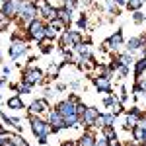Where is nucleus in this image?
Listing matches in <instances>:
<instances>
[{"label": "nucleus", "mask_w": 146, "mask_h": 146, "mask_svg": "<svg viewBox=\"0 0 146 146\" xmlns=\"http://www.w3.org/2000/svg\"><path fill=\"white\" fill-rule=\"evenodd\" d=\"M29 123H31V133L35 136H43V135H51L53 133V127L43 121V119H39V117H35V115H29Z\"/></svg>", "instance_id": "obj_1"}, {"label": "nucleus", "mask_w": 146, "mask_h": 146, "mask_svg": "<svg viewBox=\"0 0 146 146\" xmlns=\"http://www.w3.org/2000/svg\"><path fill=\"white\" fill-rule=\"evenodd\" d=\"M27 37L33 39V41H43L45 39V23L41 20H33V22L27 25Z\"/></svg>", "instance_id": "obj_2"}, {"label": "nucleus", "mask_w": 146, "mask_h": 146, "mask_svg": "<svg viewBox=\"0 0 146 146\" xmlns=\"http://www.w3.org/2000/svg\"><path fill=\"white\" fill-rule=\"evenodd\" d=\"M43 72L39 70V68H35L33 64H29L27 68H23V72H22V80L23 82H29L31 86H35V84H41L43 82Z\"/></svg>", "instance_id": "obj_3"}, {"label": "nucleus", "mask_w": 146, "mask_h": 146, "mask_svg": "<svg viewBox=\"0 0 146 146\" xmlns=\"http://www.w3.org/2000/svg\"><path fill=\"white\" fill-rule=\"evenodd\" d=\"M82 43V35H80V31H64L62 33V37H60V45H62V49L64 47H76Z\"/></svg>", "instance_id": "obj_4"}, {"label": "nucleus", "mask_w": 146, "mask_h": 146, "mask_svg": "<svg viewBox=\"0 0 146 146\" xmlns=\"http://www.w3.org/2000/svg\"><path fill=\"white\" fill-rule=\"evenodd\" d=\"M49 125L53 127V135H56V133L62 131V129H66V127H64V117L56 111V109L49 111Z\"/></svg>", "instance_id": "obj_5"}, {"label": "nucleus", "mask_w": 146, "mask_h": 146, "mask_svg": "<svg viewBox=\"0 0 146 146\" xmlns=\"http://www.w3.org/2000/svg\"><path fill=\"white\" fill-rule=\"evenodd\" d=\"M0 16H4V18H18V6H16V0H4L2 2V6H0Z\"/></svg>", "instance_id": "obj_6"}, {"label": "nucleus", "mask_w": 146, "mask_h": 146, "mask_svg": "<svg viewBox=\"0 0 146 146\" xmlns=\"http://www.w3.org/2000/svg\"><path fill=\"white\" fill-rule=\"evenodd\" d=\"M98 115H100V109H98V107H88L86 113H84V117L80 119V123L84 125V127H88V129H92V127L96 125Z\"/></svg>", "instance_id": "obj_7"}, {"label": "nucleus", "mask_w": 146, "mask_h": 146, "mask_svg": "<svg viewBox=\"0 0 146 146\" xmlns=\"http://www.w3.org/2000/svg\"><path fill=\"white\" fill-rule=\"evenodd\" d=\"M29 51V47L25 45L23 41H14L12 43V47H10V56L14 58V60H20L25 53Z\"/></svg>", "instance_id": "obj_8"}, {"label": "nucleus", "mask_w": 146, "mask_h": 146, "mask_svg": "<svg viewBox=\"0 0 146 146\" xmlns=\"http://www.w3.org/2000/svg\"><path fill=\"white\" fill-rule=\"evenodd\" d=\"M55 109L66 119V117H70V115H76V103H72L70 100H64V101H60Z\"/></svg>", "instance_id": "obj_9"}, {"label": "nucleus", "mask_w": 146, "mask_h": 146, "mask_svg": "<svg viewBox=\"0 0 146 146\" xmlns=\"http://www.w3.org/2000/svg\"><path fill=\"white\" fill-rule=\"evenodd\" d=\"M27 111H29V115H41V113H47L49 111V103H47V100H35V101L29 103Z\"/></svg>", "instance_id": "obj_10"}, {"label": "nucleus", "mask_w": 146, "mask_h": 146, "mask_svg": "<svg viewBox=\"0 0 146 146\" xmlns=\"http://www.w3.org/2000/svg\"><path fill=\"white\" fill-rule=\"evenodd\" d=\"M94 86L98 88V92H103V94H113V90H111V80L105 78V76H98V78H94Z\"/></svg>", "instance_id": "obj_11"}, {"label": "nucleus", "mask_w": 146, "mask_h": 146, "mask_svg": "<svg viewBox=\"0 0 146 146\" xmlns=\"http://www.w3.org/2000/svg\"><path fill=\"white\" fill-rule=\"evenodd\" d=\"M107 43H109V49H119V47H123V29H117V31L107 39Z\"/></svg>", "instance_id": "obj_12"}, {"label": "nucleus", "mask_w": 146, "mask_h": 146, "mask_svg": "<svg viewBox=\"0 0 146 146\" xmlns=\"http://www.w3.org/2000/svg\"><path fill=\"white\" fill-rule=\"evenodd\" d=\"M142 47H144V37H131L127 41V51L129 53H135V51L142 49Z\"/></svg>", "instance_id": "obj_13"}, {"label": "nucleus", "mask_w": 146, "mask_h": 146, "mask_svg": "<svg viewBox=\"0 0 146 146\" xmlns=\"http://www.w3.org/2000/svg\"><path fill=\"white\" fill-rule=\"evenodd\" d=\"M58 20L62 22L64 27H70V22H72V10H68V8H60V10H58Z\"/></svg>", "instance_id": "obj_14"}, {"label": "nucleus", "mask_w": 146, "mask_h": 146, "mask_svg": "<svg viewBox=\"0 0 146 146\" xmlns=\"http://www.w3.org/2000/svg\"><path fill=\"white\" fill-rule=\"evenodd\" d=\"M6 105H8L10 109H23L22 96H20V94H16V96H12V98H8V101H6Z\"/></svg>", "instance_id": "obj_15"}, {"label": "nucleus", "mask_w": 146, "mask_h": 146, "mask_svg": "<svg viewBox=\"0 0 146 146\" xmlns=\"http://www.w3.org/2000/svg\"><path fill=\"white\" fill-rule=\"evenodd\" d=\"M78 146H96V136L92 135V131L84 133L78 140Z\"/></svg>", "instance_id": "obj_16"}, {"label": "nucleus", "mask_w": 146, "mask_h": 146, "mask_svg": "<svg viewBox=\"0 0 146 146\" xmlns=\"http://www.w3.org/2000/svg\"><path fill=\"white\" fill-rule=\"evenodd\" d=\"M144 72H146V58L142 56L140 60H136V64H135V78H136V80H140Z\"/></svg>", "instance_id": "obj_17"}, {"label": "nucleus", "mask_w": 146, "mask_h": 146, "mask_svg": "<svg viewBox=\"0 0 146 146\" xmlns=\"http://www.w3.org/2000/svg\"><path fill=\"white\" fill-rule=\"evenodd\" d=\"M31 90H33V86H31V84H29V82H20V84H18V94H20V96H22V94H31Z\"/></svg>", "instance_id": "obj_18"}, {"label": "nucleus", "mask_w": 146, "mask_h": 146, "mask_svg": "<svg viewBox=\"0 0 146 146\" xmlns=\"http://www.w3.org/2000/svg\"><path fill=\"white\" fill-rule=\"evenodd\" d=\"M142 4H144V0H127V8L131 12H136L142 8Z\"/></svg>", "instance_id": "obj_19"}, {"label": "nucleus", "mask_w": 146, "mask_h": 146, "mask_svg": "<svg viewBox=\"0 0 146 146\" xmlns=\"http://www.w3.org/2000/svg\"><path fill=\"white\" fill-rule=\"evenodd\" d=\"M56 33H58V31L53 27V23H45V39H51V41H53L56 37Z\"/></svg>", "instance_id": "obj_20"}, {"label": "nucleus", "mask_w": 146, "mask_h": 146, "mask_svg": "<svg viewBox=\"0 0 146 146\" xmlns=\"http://www.w3.org/2000/svg\"><path fill=\"white\" fill-rule=\"evenodd\" d=\"M133 22H135V23H144L146 22V16L140 10H136V12H133Z\"/></svg>", "instance_id": "obj_21"}, {"label": "nucleus", "mask_w": 146, "mask_h": 146, "mask_svg": "<svg viewBox=\"0 0 146 146\" xmlns=\"http://www.w3.org/2000/svg\"><path fill=\"white\" fill-rule=\"evenodd\" d=\"M115 101H119V100H117V96H115V94H109V96H107V98L103 100V105L111 109V107H113V103H115Z\"/></svg>", "instance_id": "obj_22"}, {"label": "nucleus", "mask_w": 146, "mask_h": 146, "mask_svg": "<svg viewBox=\"0 0 146 146\" xmlns=\"http://www.w3.org/2000/svg\"><path fill=\"white\" fill-rule=\"evenodd\" d=\"M121 62L129 66V64H133V62H136V60L133 58V53H125V55H121Z\"/></svg>", "instance_id": "obj_23"}, {"label": "nucleus", "mask_w": 146, "mask_h": 146, "mask_svg": "<svg viewBox=\"0 0 146 146\" xmlns=\"http://www.w3.org/2000/svg\"><path fill=\"white\" fill-rule=\"evenodd\" d=\"M107 10L111 12L113 16H119V6L115 4V0H107Z\"/></svg>", "instance_id": "obj_24"}, {"label": "nucleus", "mask_w": 146, "mask_h": 146, "mask_svg": "<svg viewBox=\"0 0 146 146\" xmlns=\"http://www.w3.org/2000/svg\"><path fill=\"white\" fill-rule=\"evenodd\" d=\"M111 113L115 115V117H119V115L123 113V103H119V101H115V103H113V107H111Z\"/></svg>", "instance_id": "obj_25"}, {"label": "nucleus", "mask_w": 146, "mask_h": 146, "mask_svg": "<svg viewBox=\"0 0 146 146\" xmlns=\"http://www.w3.org/2000/svg\"><path fill=\"white\" fill-rule=\"evenodd\" d=\"M96 146H111V142H109V138H105V136L101 135L96 138Z\"/></svg>", "instance_id": "obj_26"}, {"label": "nucleus", "mask_w": 146, "mask_h": 146, "mask_svg": "<svg viewBox=\"0 0 146 146\" xmlns=\"http://www.w3.org/2000/svg\"><path fill=\"white\" fill-rule=\"evenodd\" d=\"M78 27L80 29H86V27H88V18H86V14H82L78 18Z\"/></svg>", "instance_id": "obj_27"}, {"label": "nucleus", "mask_w": 146, "mask_h": 146, "mask_svg": "<svg viewBox=\"0 0 146 146\" xmlns=\"http://www.w3.org/2000/svg\"><path fill=\"white\" fill-rule=\"evenodd\" d=\"M86 109H88V107H86V105H84V103H82V101H80L78 105H76V115H78L80 119H82V117H84V113H86Z\"/></svg>", "instance_id": "obj_28"}, {"label": "nucleus", "mask_w": 146, "mask_h": 146, "mask_svg": "<svg viewBox=\"0 0 146 146\" xmlns=\"http://www.w3.org/2000/svg\"><path fill=\"white\" fill-rule=\"evenodd\" d=\"M78 6V0H64V8H68V10H74Z\"/></svg>", "instance_id": "obj_29"}, {"label": "nucleus", "mask_w": 146, "mask_h": 146, "mask_svg": "<svg viewBox=\"0 0 146 146\" xmlns=\"http://www.w3.org/2000/svg\"><path fill=\"white\" fill-rule=\"evenodd\" d=\"M119 76H121V78H127V76H129V66H127V64H123V66L119 68Z\"/></svg>", "instance_id": "obj_30"}, {"label": "nucleus", "mask_w": 146, "mask_h": 146, "mask_svg": "<svg viewBox=\"0 0 146 146\" xmlns=\"http://www.w3.org/2000/svg\"><path fill=\"white\" fill-rule=\"evenodd\" d=\"M138 88H140V92H142V94H146V78H140V80H138Z\"/></svg>", "instance_id": "obj_31"}, {"label": "nucleus", "mask_w": 146, "mask_h": 146, "mask_svg": "<svg viewBox=\"0 0 146 146\" xmlns=\"http://www.w3.org/2000/svg\"><path fill=\"white\" fill-rule=\"evenodd\" d=\"M127 100H129V96H127V88L121 86V103H125Z\"/></svg>", "instance_id": "obj_32"}, {"label": "nucleus", "mask_w": 146, "mask_h": 146, "mask_svg": "<svg viewBox=\"0 0 146 146\" xmlns=\"http://www.w3.org/2000/svg\"><path fill=\"white\" fill-rule=\"evenodd\" d=\"M47 140H49V136H47V135H43V136H37V142H39L41 146H45V144H47Z\"/></svg>", "instance_id": "obj_33"}, {"label": "nucleus", "mask_w": 146, "mask_h": 146, "mask_svg": "<svg viewBox=\"0 0 146 146\" xmlns=\"http://www.w3.org/2000/svg\"><path fill=\"white\" fill-rule=\"evenodd\" d=\"M80 86H82V82H80V80H72V82H70V88H72V90H78Z\"/></svg>", "instance_id": "obj_34"}, {"label": "nucleus", "mask_w": 146, "mask_h": 146, "mask_svg": "<svg viewBox=\"0 0 146 146\" xmlns=\"http://www.w3.org/2000/svg\"><path fill=\"white\" fill-rule=\"evenodd\" d=\"M68 100L72 101V103H76V105H78V103H80V98H78V96H76V94H70V96H68Z\"/></svg>", "instance_id": "obj_35"}, {"label": "nucleus", "mask_w": 146, "mask_h": 146, "mask_svg": "<svg viewBox=\"0 0 146 146\" xmlns=\"http://www.w3.org/2000/svg\"><path fill=\"white\" fill-rule=\"evenodd\" d=\"M10 72H12V70L8 66H2V74H4V76H10Z\"/></svg>", "instance_id": "obj_36"}, {"label": "nucleus", "mask_w": 146, "mask_h": 146, "mask_svg": "<svg viewBox=\"0 0 146 146\" xmlns=\"http://www.w3.org/2000/svg\"><path fill=\"white\" fill-rule=\"evenodd\" d=\"M56 90H58V92H64V90H66V84H56Z\"/></svg>", "instance_id": "obj_37"}, {"label": "nucleus", "mask_w": 146, "mask_h": 146, "mask_svg": "<svg viewBox=\"0 0 146 146\" xmlns=\"http://www.w3.org/2000/svg\"><path fill=\"white\" fill-rule=\"evenodd\" d=\"M117 6H127V0H115Z\"/></svg>", "instance_id": "obj_38"}, {"label": "nucleus", "mask_w": 146, "mask_h": 146, "mask_svg": "<svg viewBox=\"0 0 146 146\" xmlns=\"http://www.w3.org/2000/svg\"><path fill=\"white\" fill-rule=\"evenodd\" d=\"M62 146H78V144H74L72 140H64V142H62Z\"/></svg>", "instance_id": "obj_39"}, {"label": "nucleus", "mask_w": 146, "mask_h": 146, "mask_svg": "<svg viewBox=\"0 0 146 146\" xmlns=\"http://www.w3.org/2000/svg\"><path fill=\"white\" fill-rule=\"evenodd\" d=\"M4 84H6V78H0V88H2Z\"/></svg>", "instance_id": "obj_40"}, {"label": "nucleus", "mask_w": 146, "mask_h": 146, "mask_svg": "<svg viewBox=\"0 0 146 146\" xmlns=\"http://www.w3.org/2000/svg\"><path fill=\"white\" fill-rule=\"evenodd\" d=\"M4 146H16V144H14V142H6Z\"/></svg>", "instance_id": "obj_41"}, {"label": "nucleus", "mask_w": 146, "mask_h": 146, "mask_svg": "<svg viewBox=\"0 0 146 146\" xmlns=\"http://www.w3.org/2000/svg\"><path fill=\"white\" fill-rule=\"evenodd\" d=\"M113 146H121V144H113Z\"/></svg>", "instance_id": "obj_42"}, {"label": "nucleus", "mask_w": 146, "mask_h": 146, "mask_svg": "<svg viewBox=\"0 0 146 146\" xmlns=\"http://www.w3.org/2000/svg\"><path fill=\"white\" fill-rule=\"evenodd\" d=\"M0 100H2V94H0Z\"/></svg>", "instance_id": "obj_43"}, {"label": "nucleus", "mask_w": 146, "mask_h": 146, "mask_svg": "<svg viewBox=\"0 0 146 146\" xmlns=\"http://www.w3.org/2000/svg\"><path fill=\"white\" fill-rule=\"evenodd\" d=\"M2 2H4V0H2Z\"/></svg>", "instance_id": "obj_44"}, {"label": "nucleus", "mask_w": 146, "mask_h": 146, "mask_svg": "<svg viewBox=\"0 0 146 146\" xmlns=\"http://www.w3.org/2000/svg\"><path fill=\"white\" fill-rule=\"evenodd\" d=\"M45 146H47V144H45Z\"/></svg>", "instance_id": "obj_45"}]
</instances>
